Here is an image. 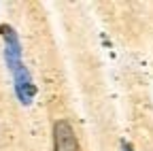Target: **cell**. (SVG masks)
<instances>
[{"label": "cell", "mask_w": 153, "mask_h": 151, "mask_svg": "<svg viewBox=\"0 0 153 151\" xmlns=\"http://www.w3.org/2000/svg\"><path fill=\"white\" fill-rule=\"evenodd\" d=\"M0 36H2V41H4V60H7V66L13 72L17 66H22V43H19L17 32L11 26H7V24L0 26Z\"/></svg>", "instance_id": "7a4b0ae2"}, {"label": "cell", "mask_w": 153, "mask_h": 151, "mask_svg": "<svg viewBox=\"0 0 153 151\" xmlns=\"http://www.w3.org/2000/svg\"><path fill=\"white\" fill-rule=\"evenodd\" d=\"M123 151H134V149H132V145H130V143H123Z\"/></svg>", "instance_id": "277c9868"}, {"label": "cell", "mask_w": 153, "mask_h": 151, "mask_svg": "<svg viewBox=\"0 0 153 151\" xmlns=\"http://www.w3.org/2000/svg\"><path fill=\"white\" fill-rule=\"evenodd\" d=\"M13 79H15V94H17V98L22 104H30L36 96V85L32 83V77H30V72L28 68L22 64V66H17L13 70Z\"/></svg>", "instance_id": "3957f363"}, {"label": "cell", "mask_w": 153, "mask_h": 151, "mask_svg": "<svg viewBox=\"0 0 153 151\" xmlns=\"http://www.w3.org/2000/svg\"><path fill=\"white\" fill-rule=\"evenodd\" d=\"M53 149L55 151H81L79 138H76L70 121L57 119L53 123Z\"/></svg>", "instance_id": "6da1fadb"}]
</instances>
